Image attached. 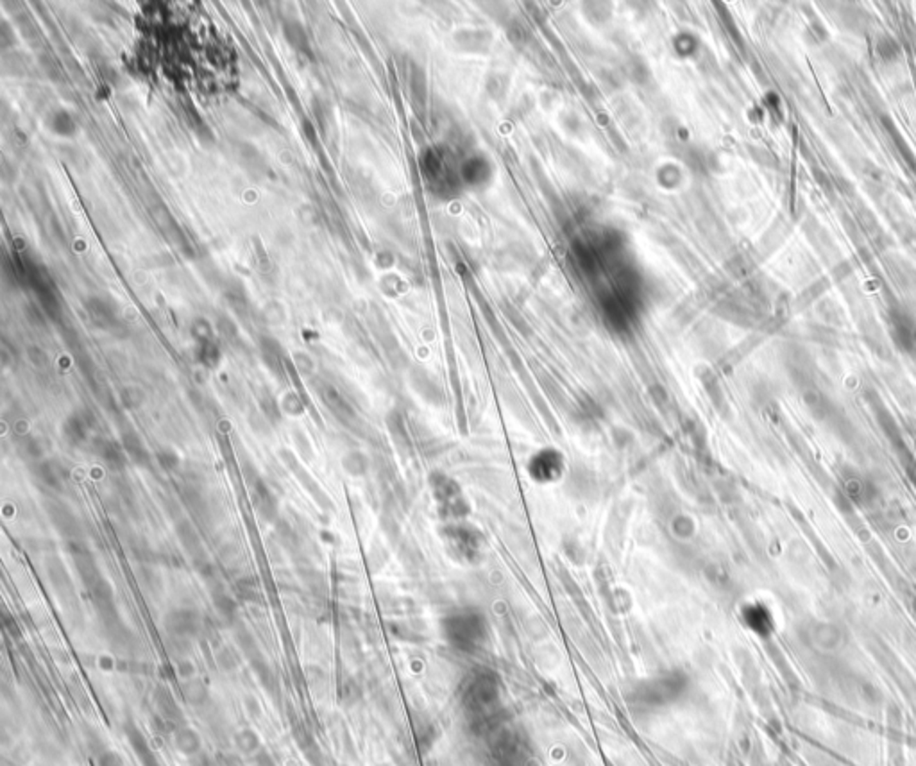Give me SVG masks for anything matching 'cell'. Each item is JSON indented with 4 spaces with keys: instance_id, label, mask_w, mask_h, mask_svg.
<instances>
[{
    "instance_id": "11",
    "label": "cell",
    "mask_w": 916,
    "mask_h": 766,
    "mask_svg": "<svg viewBox=\"0 0 916 766\" xmlns=\"http://www.w3.org/2000/svg\"><path fill=\"white\" fill-rule=\"evenodd\" d=\"M253 762L254 766H276L274 759L270 758V754L267 750H258L256 754L253 755Z\"/></svg>"
},
{
    "instance_id": "2",
    "label": "cell",
    "mask_w": 916,
    "mask_h": 766,
    "mask_svg": "<svg viewBox=\"0 0 916 766\" xmlns=\"http://www.w3.org/2000/svg\"><path fill=\"white\" fill-rule=\"evenodd\" d=\"M431 494H433V501H435L437 514L444 521V525L467 521L469 501H467L462 487L453 478L442 473H435L433 485H431Z\"/></svg>"
},
{
    "instance_id": "1",
    "label": "cell",
    "mask_w": 916,
    "mask_h": 766,
    "mask_svg": "<svg viewBox=\"0 0 916 766\" xmlns=\"http://www.w3.org/2000/svg\"><path fill=\"white\" fill-rule=\"evenodd\" d=\"M570 462L567 455L560 448L544 444L528 455L524 462V473L528 480L537 487H553L567 477Z\"/></svg>"
},
{
    "instance_id": "6",
    "label": "cell",
    "mask_w": 916,
    "mask_h": 766,
    "mask_svg": "<svg viewBox=\"0 0 916 766\" xmlns=\"http://www.w3.org/2000/svg\"><path fill=\"white\" fill-rule=\"evenodd\" d=\"M155 702H156V707H158L159 717H162L163 720L167 722V724L172 725L174 729L181 727V725H186L185 718H183L181 709L177 707V704L174 702V698L170 697L169 691H165V689H159V691H156Z\"/></svg>"
},
{
    "instance_id": "7",
    "label": "cell",
    "mask_w": 916,
    "mask_h": 766,
    "mask_svg": "<svg viewBox=\"0 0 916 766\" xmlns=\"http://www.w3.org/2000/svg\"><path fill=\"white\" fill-rule=\"evenodd\" d=\"M235 747L240 754L254 755L260 750V736L253 729H243L235 734Z\"/></svg>"
},
{
    "instance_id": "9",
    "label": "cell",
    "mask_w": 916,
    "mask_h": 766,
    "mask_svg": "<svg viewBox=\"0 0 916 766\" xmlns=\"http://www.w3.org/2000/svg\"><path fill=\"white\" fill-rule=\"evenodd\" d=\"M95 761L97 766H123L122 755L116 750H109V748H102L100 752H97Z\"/></svg>"
},
{
    "instance_id": "10",
    "label": "cell",
    "mask_w": 916,
    "mask_h": 766,
    "mask_svg": "<svg viewBox=\"0 0 916 766\" xmlns=\"http://www.w3.org/2000/svg\"><path fill=\"white\" fill-rule=\"evenodd\" d=\"M213 602H215L217 609L222 612L224 616H231L233 612H235V602L229 597H226V594H217V597H213Z\"/></svg>"
},
{
    "instance_id": "4",
    "label": "cell",
    "mask_w": 916,
    "mask_h": 766,
    "mask_svg": "<svg viewBox=\"0 0 916 766\" xmlns=\"http://www.w3.org/2000/svg\"><path fill=\"white\" fill-rule=\"evenodd\" d=\"M167 630L177 638H190L200 627V618L193 611H176L170 612L165 620Z\"/></svg>"
},
{
    "instance_id": "8",
    "label": "cell",
    "mask_w": 916,
    "mask_h": 766,
    "mask_svg": "<svg viewBox=\"0 0 916 766\" xmlns=\"http://www.w3.org/2000/svg\"><path fill=\"white\" fill-rule=\"evenodd\" d=\"M181 691H183V697H185V700L190 702L192 705H200L203 702L206 700V697H208V691H206V688L203 684H200L199 681L185 682V684H183V688H181Z\"/></svg>"
},
{
    "instance_id": "3",
    "label": "cell",
    "mask_w": 916,
    "mask_h": 766,
    "mask_svg": "<svg viewBox=\"0 0 916 766\" xmlns=\"http://www.w3.org/2000/svg\"><path fill=\"white\" fill-rule=\"evenodd\" d=\"M442 537L446 541L447 550L453 553L466 555L471 558L473 555L480 553L481 548V532L476 527L469 525L467 521H458V523L444 525Z\"/></svg>"
},
{
    "instance_id": "5",
    "label": "cell",
    "mask_w": 916,
    "mask_h": 766,
    "mask_svg": "<svg viewBox=\"0 0 916 766\" xmlns=\"http://www.w3.org/2000/svg\"><path fill=\"white\" fill-rule=\"evenodd\" d=\"M174 745H176V748L183 755H188V758H195L203 750L200 736L192 727H188V725H181V727L174 729Z\"/></svg>"
}]
</instances>
